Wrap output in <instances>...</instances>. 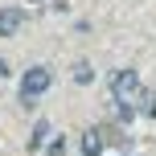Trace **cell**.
I'll return each instance as SVG.
<instances>
[{"instance_id": "6da1fadb", "label": "cell", "mask_w": 156, "mask_h": 156, "mask_svg": "<svg viewBox=\"0 0 156 156\" xmlns=\"http://www.w3.org/2000/svg\"><path fill=\"white\" fill-rule=\"evenodd\" d=\"M140 74L136 70H115V78H111V94H115V103L119 107H132L136 99H140Z\"/></svg>"}, {"instance_id": "7a4b0ae2", "label": "cell", "mask_w": 156, "mask_h": 156, "mask_svg": "<svg viewBox=\"0 0 156 156\" xmlns=\"http://www.w3.org/2000/svg\"><path fill=\"white\" fill-rule=\"evenodd\" d=\"M49 86H54V74H49V66H33V70L21 78V99H25V103H33V99H41Z\"/></svg>"}, {"instance_id": "3957f363", "label": "cell", "mask_w": 156, "mask_h": 156, "mask_svg": "<svg viewBox=\"0 0 156 156\" xmlns=\"http://www.w3.org/2000/svg\"><path fill=\"white\" fill-rule=\"evenodd\" d=\"M25 25V8H0V37H12Z\"/></svg>"}, {"instance_id": "277c9868", "label": "cell", "mask_w": 156, "mask_h": 156, "mask_svg": "<svg viewBox=\"0 0 156 156\" xmlns=\"http://www.w3.org/2000/svg\"><path fill=\"white\" fill-rule=\"evenodd\" d=\"M103 148H107V144H103L99 127H90V132L82 136V156H103Z\"/></svg>"}, {"instance_id": "5b68a950", "label": "cell", "mask_w": 156, "mask_h": 156, "mask_svg": "<svg viewBox=\"0 0 156 156\" xmlns=\"http://www.w3.org/2000/svg\"><path fill=\"white\" fill-rule=\"evenodd\" d=\"M49 136H54V132H49V123H45V119H41V123L33 127V136H29V152H37V148H45V140H49Z\"/></svg>"}, {"instance_id": "8992f818", "label": "cell", "mask_w": 156, "mask_h": 156, "mask_svg": "<svg viewBox=\"0 0 156 156\" xmlns=\"http://www.w3.org/2000/svg\"><path fill=\"white\" fill-rule=\"evenodd\" d=\"M74 82H78V86L94 82V66H90V62H78V66H74Z\"/></svg>"}, {"instance_id": "52a82bcc", "label": "cell", "mask_w": 156, "mask_h": 156, "mask_svg": "<svg viewBox=\"0 0 156 156\" xmlns=\"http://www.w3.org/2000/svg\"><path fill=\"white\" fill-rule=\"evenodd\" d=\"M136 103H144V115L156 119V90H140V99H136Z\"/></svg>"}, {"instance_id": "ba28073f", "label": "cell", "mask_w": 156, "mask_h": 156, "mask_svg": "<svg viewBox=\"0 0 156 156\" xmlns=\"http://www.w3.org/2000/svg\"><path fill=\"white\" fill-rule=\"evenodd\" d=\"M45 152L49 156H66V140H62V136H49V140H45Z\"/></svg>"}, {"instance_id": "9c48e42d", "label": "cell", "mask_w": 156, "mask_h": 156, "mask_svg": "<svg viewBox=\"0 0 156 156\" xmlns=\"http://www.w3.org/2000/svg\"><path fill=\"white\" fill-rule=\"evenodd\" d=\"M29 4H41V0H29Z\"/></svg>"}]
</instances>
